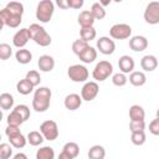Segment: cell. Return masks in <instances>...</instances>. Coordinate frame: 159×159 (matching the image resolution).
I'll use <instances>...</instances> for the list:
<instances>
[{"instance_id": "cell-10", "label": "cell", "mask_w": 159, "mask_h": 159, "mask_svg": "<svg viewBox=\"0 0 159 159\" xmlns=\"http://www.w3.org/2000/svg\"><path fill=\"white\" fill-rule=\"evenodd\" d=\"M99 92V87H98V83L94 82V81H89V82H86L81 89V97L83 101H87V102H91L93 101L97 94Z\"/></svg>"}, {"instance_id": "cell-32", "label": "cell", "mask_w": 159, "mask_h": 159, "mask_svg": "<svg viewBox=\"0 0 159 159\" xmlns=\"http://www.w3.org/2000/svg\"><path fill=\"white\" fill-rule=\"evenodd\" d=\"M63 152H66L68 155H71L72 158H76V157H78V154H80V147H78V144L77 143H75V142H67L65 145H63V149H62Z\"/></svg>"}, {"instance_id": "cell-17", "label": "cell", "mask_w": 159, "mask_h": 159, "mask_svg": "<svg viewBox=\"0 0 159 159\" xmlns=\"http://www.w3.org/2000/svg\"><path fill=\"white\" fill-rule=\"evenodd\" d=\"M140 67L147 72H152L158 67V58L154 55H145L140 60Z\"/></svg>"}, {"instance_id": "cell-36", "label": "cell", "mask_w": 159, "mask_h": 159, "mask_svg": "<svg viewBox=\"0 0 159 159\" xmlns=\"http://www.w3.org/2000/svg\"><path fill=\"white\" fill-rule=\"evenodd\" d=\"M112 82H113V84L117 86V87H123V86L127 84L128 78H127L125 73L118 72V73H114V75L112 76Z\"/></svg>"}, {"instance_id": "cell-44", "label": "cell", "mask_w": 159, "mask_h": 159, "mask_svg": "<svg viewBox=\"0 0 159 159\" xmlns=\"http://www.w3.org/2000/svg\"><path fill=\"white\" fill-rule=\"evenodd\" d=\"M68 4L72 9H81L83 6V0H68Z\"/></svg>"}, {"instance_id": "cell-48", "label": "cell", "mask_w": 159, "mask_h": 159, "mask_svg": "<svg viewBox=\"0 0 159 159\" xmlns=\"http://www.w3.org/2000/svg\"><path fill=\"white\" fill-rule=\"evenodd\" d=\"M157 118H159V108L157 109Z\"/></svg>"}, {"instance_id": "cell-5", "label": "cell", "mask_w": 159, "mask_h": 159, "mask_svg": "<svg viewBox=\"0 0 159 159\" xmlns=\"http://www.w3.org/2000/svg\"><path fill=\"white\" fill-rule=\"evenodd\" d=\"M67 75L73 82H86L88 80V70L83 65H72L67 70Z\"/></svg>"}, {"instance_id": "cell-26", "label": "cell", "mask_w": 159, "mask_h": 159, "mask_svg": "<svg viewBox=\"0 0 159 159\" xmlns=\"http://www.w3.org/2000/svg\"><path fill=\"white\" fill-rule=\"evenodd\" d=\"M36 159H55V150L52 147H42L36 152Z\"/></svg>"}, {"instance_id": "cell-1", "label": "cell", "mask_w": 159, "mask_h": 159, "mask_svg": "<svg viewBox=\"0 0 159 159\" xmlns=\"http://www.w3.org/2000/svg\"><path fill=\"white\" fill-rule=\"evenodd\" d=\"M51 89L48 87H39L32 98V108L36 112H45L50 107V101H51Z\"/></svg>"}, {"instance_id": "cell-9", "label": "cell", "mask_w": 159, "mask_h": 159, "mask_svg": "<svg viewBox=\"0 0 159 159\" xmlns=\"http://www.w3.org/2000/svg\"><path fill=\"white\" fill-rule=\"evenodd\" d=\"M109 35L114 40H125L132 35V27L128 24H114L109 29Z\"/></svg>"}, {"instance_id": "cell-27", "label": "cell", "mask_w": 159, "mask_h": 159, "mask_svg": "<svg viewBox=\"0 0 159 159\" xmlns=\"http://www.w3.org/2000/svg\"><path fill=\"white\" fill-rule=\"evenodd\" d=\"M45 140L43 135L41 132H37V130H31L29 134H27V142L32 145V147H37L40 144H42V142Z\"/></svg>"}, {"instance_id": "cell-42", "label": "cell", "mask_w": 159, "mask_h": 159, "mask_svg": "<svg viewBox=\"0 0 159 159\" xmlns=\"http://www.w3.org/2000/svg\"><path fill=\"white\" fill-rule=\"evenodd\" d=\"M149 132L153 135H159V118H155L149 123Z\"/></svg>"}, {"instance_id": "cell-45", "label": "cell", "mask_w": 159, "mask_h": 159, "mask_svg": "<svg viewBox=\"0 0 159 159\" xmlns=\"http://www.w3.org/2000/svg\"><path fill=\"white\" fill-rule=\"evenodd\" d=\"M56 4H57V5H58V6L61 7V9H65V10L70 7L68 0H57V1H56Z\"/></svg>"}, {"instance_id": "cell-16", "label": "cell", "mask_w": 159, "mask_h": 159, "mask_svg": "<svg viewBox=\"0 0 159 159\" xmlns=\"http://www.w3.org/2000/svg\"><path fill=\"white\" fill-rule=\"evenodd\" d=\"M37 66L42 72H51L55 67V60L50 55H42L37 61Z\"/></svg>"}, {"instance_id": "cell-23", "label": "cell", "mask_w": 159, "mask_h": 159, "mask_svg": "<svg viewBox=\"0 0 159 159\" xmlns=\"http://www.w3.org/2000/svg\"><path fill=\"white\" fill-rule=\"evenodd\" d=\"M34 86L26 80V78H22L17 83H16V91L20 93V94H24V96H27L30 94L32 91H34Z\"/></svg>"}, {"instance_id": "cell-46", "label": "cell", "mask_w": 159, "mask_h": 159, "mask_svg": "<svg viewBox=\"0 0 159 159\" xmlns=\"http://www.w3.org/2000/svg\"><path fill=\"white\" fill-rule=\"evenodd\" d=\"M57 159H73V158H72L71 155H68L66 152H63V150H62V152L58 154V158H57Z\"/></svg>"}, {"instance_id": "cell-34", "label": "cell", "mask_w": 159, "mask_h": 159, "mask_svg": "<svg viewBox=\"0 0 159 159\" xmlns=\"http://www.w3.org/2000/svg\"><path fill=\"white\" fill-rule=\"evenodd\" d=\"M24 123V119H22V117L17 113V112H15L14 109L10 112V114L7 116V125H15V127H20L21 124Z\"/></svg>"}, {"instance_id": "cell-37", "label": "cell", "mask_w": 159, "mask_h": 159, "mask_svg": "<svg viewBox=\"0 0 159 159\" xmlns=\"http://www.w3.org/2000/svg\"><path fill=\"white\" fill-rule=\"evenodd\" d=\"M11 55H12L11 46L7 45V43H5V42L0 43V58L2 61H6V60H9L11 57Z\"/></svg>"}, {"instance_id": "cell-2", "label": "cell", "mask_w": 159, "mask_h": 159, "mask_svg": "<svg viewBox=\"0 0 159 159\" xmlns=\"http://www.w3.org/2000/svg\"><path fill=\"white\" fill-rule=\"evenodd\" d=\"M30 34H31V40L35 41V43H37L39 46L46 47L48 45H51V36L47 34V31L45 30V27H42L39 24H31L30 27H27Z\"/></svg>"}, {"instance_id": "cell-22", "label": "cell", "mask_w": 159, "mask_h": 159, "mask_svg": "<svg viewBox=\"0 0 159 159\" xmlns=\"http://www.w3.org/2000/svg\"><path fill=\"white\" fill-rule=\"evenodd\" d=\"M15 58L19 63L21 65H26V63H30L31 60H32V53L27 50V48H20L16 51L15 53Z\"/></svg>"}, {"instance_id": "cell-11", "label": "cell", "mask_w": 159, "mask_h": 159, "mask_svg": "<svg viewBox=\"0 0 159 159\" xmlns=\"http://www.w3.org/2000/svg\"><path fill=\"white\" fill-rule=\"evenodd\" d=\"M29 40H31V34L29 31V29L24 27V29H20L12 37V45L15 47H17L19 50L20 48H25L26 43L29 42Z\"/></svg>"}, {"instance_id": "cell-4", "label": "cell", "mask_w": 159, "mask_h": 159, "mask_svg": "<svg viewBox=\"0 0 159 159\" xmlns=\"http://www.w3.org/2000/svg\"><path fill=\"white\" fill-rule=\"evenodd\" d=\"M113 73V65L109 62V61H99L93 71H92V77L96 80V81H99V82H103L106 81L111 75Z\"/></svg>"}, {"instance_id": "cell-35", "label": "cell", "mask_w": 159, "mask_h": 159, "mask_svg": "<svg viewBox=\"0 0 159 159\" xmlns=\"http://www.w3.org/2000/svg\"><path fill=\"white\" fill-rule=\"evenodd\" d=\"M25 78H26V80H27V81H29L34 87L39 86V84H40V82H41V76H40V73H39L37 71H35V70L29 71V72L26 73Z\"/></svg>"}, {"instance_id": "cell-47", "label": "cell", "mask_w": 159, "mask_h": 159, "mask_svg": "<svg viewBox=\"0 0 159 159\" xmlns=\"http://www.w3.org/2000/svg\"><path fill=\"white\" fill-rule=\"evenodd\" d=\"M12 159H27V155L26 154H24V153H17V154H15L14 155V158Z\"/></svg>"}, {"instance_id": "cell-31", "label": "cell", "mask_w": 159, "mask_h": 159, "mask_svg": "<svg viewBox=\"0 0 159 159\" xmlns=\"http://www.w3.org/2000/svg\"><path fill=\"white\" fill-rule=\"evenodd\" d=\"M5 9H7L14 15L22 16V14H24V5L21 2H19V1H10V2H7Z\"/></svg>"}, {"instance_id": "cell-15", "label": "cell", "mask_w": 159, "mask_h": 159, "mask_svg": "<svg viewBox=\"0 0 159 159\" xmlns=\"http://www.w3.org/2000/svg\"><path fill=\"white\" fill-rule=\"evenodd\" d=\"M134 66H135L134 60L129 55H123L118 60V67L122 73H129V72L132 73L134 70Z\"/></svg>"}, {"instance_id": "cell-38", "label": "cell", "mask_w": 159, "mask_h": 159, "mask_svg": "<svg viewBox=\"0 0 159 159\" xmlns=\"http://www.w3.org/2000/svg\"><path fill=\"white\" fill-rule=\"evenodd\" d=\"M130 140L134 145H143L147 140V137H145V133L144 132H135V133H132L130 135Z\"/></svg>"}, {"instance_id": "cell-18", "label": "cell", "mask_w": 159, "mask_h": 159, "mask_svg": "<svg viewBox=\"0 0 159 159\" xmlns=\"http://www.w3.org/2000/svg\"><path fill=\"white\" fill-rule=\"evenodd\" d=\"M77 21L81 25V27H92L94 21H96V19L93 17V15H92V12L89 10H83V11L80 12Z\"/></svg>"}, {"instance_id": "cell-28", "label": "cell", "mask_w": 159, "mask_h": 159, "mask_svg": "<svg viewBox=\"0 0 159 159\" xmlns=\"http://www.w3.org/2000/svg\"><path fill=\"white\" fill-rule=\"evenodd\" d=\"M9 140H10V144H11L14 148L20 149V148H24V147L26 145V143H27V137H25L24 134L19 133V134H16V135H14V137H10Z\"/></svg>"}, {"instance_id": "cell-40", "label": "cell", "mask_w": 159, "mask_h": 159, "mask_svg": "<svg viewBox=\"0 0 159 159\" xmlns=\"http://www.w3.org/2000/svg\"><path fill=\"white\" fill-rule=\"evenodd\" d=\"M144 129H145V122L144 120H130L129 122V130L132 133L144 132Z\"/></svg>"}, {"instance_id": "cell-30", "label": "cell", "mask_w": 159, "mask_h": 159, "mask_svg": "<svg viewBox=\"0 0 159 159\" xmlns=\"http://www.w3.org/2000/svg\"><path fill=\"white\" fill-rule=\"evenodd\" d=\"M80 35H81V39L84 40L86 42H89L92 40L96 39V29L92 26V27H81V31H80Z\"/></svg>"}, {"instance_id": "cell-3", "label": "cell", "mask_w": 159, "mask_h": 159, "mask_svg": "<svg viewBox=\"0 0 159 159\" xmlns=\"http://www.w3.org/2000/svg\"><path fill=\"white\" fill-rule=\"evenodd\" d=\"M53 11H55L53 2L51 0H42V1H40L37 4V7H36V19L40 22L46 24V22H48L52 19Z\"/></svg>"}, {"instance_id": "cell-7", "label": "cell", "mask_w": 159, "mask_h": 159, "mask_svg": "<svg viewBox=\"0 0 159 159\" xmlns=\"http://www.w3.org/2000/svg\"><path fill=\"white\" fill-rule=\"evenodd\" d=\"M21 21H22V16L14 15L5 7L0 11V22H1L0 29H2V26H5V25L9 26V27L15 29L21 24Z\"/></svg>"}, {"instance_id": "cell-8", "label": "cell", "mask_w": 159, "mask_h": 159, "mask_svg": "<svg viewBox=\"0 0 159 159\" xmlns=\"http://www.w3.org/2000/svg\"><path fill=\"white\" fill-rule=\"evenodd\" d=\"M143 16L147 24L150 25L159 24V1H150L147 5Z\"/></svg>"}, {"instance_id": "cell-6", "label": "cell", "mask_w": 159, "mask_h": 159, "mask_svg": "<svg viewBox=\"0 0 159 159\" xmlns=\"http://www.w3.org/2000/svg\"><path fill=\"white\" fill-rule=\"evenodd\" d=\"M40 132L42 133V135L46 140L52 142V140L57 139V137H58V125L55 120L48 119V120H45L41 123Z\"/></svg>"}, {"instance_id": "cell-25", "label": "cell", "mask_w": 159, "mask_h": 159, "mask_svg": "<svg viewBox=\"0 0 159 159\" xmlns=\"http://www.w3.org/2000/svg\"><path fill=\"white\" fill-rule=\"evenodd\" d=\"M14 97L12 94L10 93H1L0 94V107L2 111H7V109H11L14 107Z\"/></svg>"}, {"instance_id": "cell-13", "label": "cell", "mask_w": 159, "mask_h": 159, "mask_svg": "<svg viewBox=\"0 0 159 159\" xmlns=\"http://www.w3.org/2000/svg\"><path fill=\"white\" fill-rule=\"evenodd\" d=\"M129 47L135 52H142L148 47V40L145 36H140V35L133 36L129 40Z\"/></svg>"}, {"instance_id": "cell-14", "label": "cell", "mask_w": 159, "mask_h": 159, "mask_svg": "<svg viewBox=\"0 0 159 159\" xmlns=\"http://www.w3.org/2000/svg\"><path fill=\"white\" fill-rule=\"evenodd\" d=\"M82 101L83 99H82V97L80 94H77V93H70V94L66 96L63 104H65L66 109H68V111H76V109H78L81 107Z\"/></svg>"}, {"instance_id": "cell-20", "label": "cell", "mask_w": 159, "mask_h": 159, "mask_svg": "<svg viewBox=\"0 0 159 159\" xmlns=\"http://www.w3.org/2000/svg\"><path fill=\"white\" fill-rule=\"evenodd\" d=\"M129 118L130 120H144L145 118V111L139 104H133L129 108Z\"/></svg>"}, {"instance_id": "cell-19", "label": "cell", "mask_w": 159, "mask_h": 159, "mask_svg": "<svg viewBox=\"0 0 159 159\" xmlns=\"http://www.w3.org/2000/svg\"><path fill=\"white\" fill-rule=\"evenodd\" d=\"M129 82L134 86V87H142L147 82V76L144 72L140 71H133L129 75Z\"/></svg>"}, {"instance_id": "cell-43", "label": "cell", "mask_w": 159, "mask_h": 159, "mask_svg": "<svg viewBox=\"0 0 159 159\" xmlns=\"http://www.w3.org/2000/svg\"><path fill=\"white\" fill-rule=\"evenodd\" d=\"M19 133H21V132H20V127L7 125V127H6V129H5V134L7 135V138L14 137V135H16V134H19Z\"/></svg>"}, {"instance_id": "cell-24", "label": "cell", "mask_w": 159, "mask_h": 159, "mask_svg": "<svg viewBox=\"0 0 159 159\" xmlns=\"http://www.w3.org/2000/svg\"><path fill=\"white\" fill-rule=\"evenodd\" d=\"M104 157H106V149L99 144L92 145L88 150V159H104Z\"/></svg>"}, {"instance_id": "cell-12", "label": "cell", "mask_w": 159, "mask_h": 159, "mask_svg": "<svg viewBox=\"0 0 159 159\" xmlns=\"http://www.w3.org/2000/svg\"><path fill=\"white\" fill-rule=\"evenodd\" d=\"M97 48L103 55H112L116 50V43L108 36H102L97 40Z\"/></svg>"}, {"instance_id": "cell-41", "label": "cell", "mask_w": 159, "mask_h": 159, "mask_svg": "<svg viewBox=\"0 0 159 159\" xmlns=\"http://www.w3.org/2000/svg\"><path fill=\"white\" fill-rule=\"evenodd\" d=\"M12 155V148L7 143L0 144V159H9Z\"/></svg>"}, {"instance_id": "cell-29", "label": "cell", "mask_w": 159, "mask_h": 159, "mask_svg": "<svg viewBox=\"0 0 159 159\" xmlns=\"http://www.w3.org/2000/svg\"><path fill=\"white\" fill-rule=\"evenodd\" d=\"M89 11L92 12V15L96 20H102L106 17V9L99 2H93Z\"/></svg>"}, {"instance_id": "cell-39", "label": "cell", "mask_w": 159, "mask_h": 159, "mask_svg": "<svg viewBox=\"0 0 159 159\" xmlns=\"http://www.w3.org/2000/svg\"><path fill=\"white\" fill-rule=\"evenodd\" d=\"M14 111L17 112V113L22 117L24 122H26V120L30 118V108H29L26 104H17V106L14 108Z\"/></svg>"}, {"instance_id": "cell-33", "label": "cell", "mask_w": 159, "mask_h": 159, "mask_svg": "<svg viewBox=\"0 0 159 159\" xmlns=\"http://www.w3.org/2000/svg\"><path fill=\"white\" fill-rule=\"evenodd\" d=\"M88 46H89L88 42H86V41L82 40V39H77V40H75L73 43H72V51H73V53H76L77 56H80Z\"/></svg>"}, {"instance_id": "cell-21", "label": "cell", "mask_w": 159, "mask_h": 159, "mask_svg": "<svg viewBox=\"0 0 159 159\" xmlns=\"http://www.w3.org/2000/svg\"><path fill=\"white\" fill-rule=\"evenodd\" d=\"M78 57H80V60H81L83 63H92V62L97 58V51H96L94 47L88 46Z\"/></svg>"}]
</instances>
